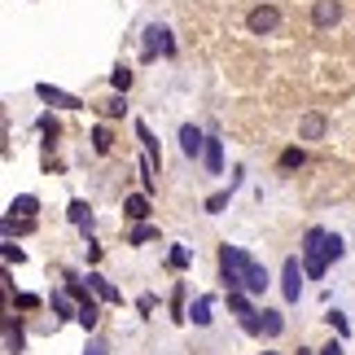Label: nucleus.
<instances>
[{
  "label": "nucleus",
  "mask_w": 355,
  "mask_h": 355,
  "mask_svg": "<svg viewBox=\"0 0 355 355\" xmlns=\"http://www.w3.org/2000/svg\"><path fill=\"white\" fill-rule=\"evenodd\" d=\"M110 84H114L119 92H128V88H132V71H128V66H119V71H110Z\"/></svg>",
  "instance_id": "393cba45"
},
{
  "label": "nucleus",
  "mask_w": 355,
  "mask_h": 355,
  "mask_svg": "<svg viewBox=\"0 0 355 355\" xmlns=\"http://www.w3.org/2000/svg\"><path fill=\"white\" fill-rule=\"evenodd\" d=\"M211 307H215V298H211V294H202L198 303L189 307V320H193V324H211Z\"/></svg>",
  "instance_id": "f8f14e48"
},
{
  "label": "nucleus",
  "mask_w": 355,
  "mask_h": 355,
  "mask_svg": "<svg viewBox=\"0 0 355 355\" xmlns=\"http://www.w3.org/2000/svg\"><path fill=\"white\" fill-rule=\"evenodd\" d=\"M263 355H277V351H263Z\"/></svg>",
  "instance_id": "e433bc0d"
},
{
  "label": "nucleus",
  "mask_w": 355,
  "mask_h": 355,
  "mask_svg": "<svg viewBox=\"0 0 355 355\" xmlns=\"http://www.w3.org/2000/svg\"><path fill=\"white\" fill-rule=\"evenodd\" d=\"M320 355H343V343H324V347H320Z\"/></svg>",
  "instance_id": "f704fd0d"
},
{
  "label": "nucleus",
  "mask_w": 355,
  "mask_h": 355,
  "mask_svg": "<svg viewBox=\"0 0 355 355\" xmlns=\"http://www.w3.org/2000/svg\"><path fill=\"white\" fill-rule=\"evenodd\" d=\"M154 53H162V58H171V53H175L167 26H149V31H145V58H154Z\"/></svg>",
  "instance_id": "20e7f679"
},
{
  "label": "nucleus",
  "mask_w": 355,
  "mask_h": 355,
  "mask_svg": "<svg viewBox=\"0 0 355 355\" xmlns=\"http://www.w3.org/2000/svg\"><path fill=\"white\" fill-rule=\"evenodd\" d=\"M207 167H211V175H220V167H224V149H220V141H207Z\"/></svg>",
  "instance_id": "a211bd4d"
},
{
  "label": "nucleus",
  "mask_w": 355,
  "mask_h": 355,
  "mask_svg": "<svg viewBox=\"0 0 355 355\" xmlns=\"http://www.w3.org/2000/svg\"><path fill=\"white\" fill-rule=\"evenodd\" d=\"M245 26H250L254 35H272L281 26V9L277 5H254L250 13H245Z\"/></svg>",
  "instance_id": "f03ea898"
},
{
  "label": "nucleus",
  "mask_w": 355,
  "mask_h": 355,
  "mask_svg": "<svg viewBox=\"0 0 355 355\" xmlns=\"http://www.w3.org/2000/svg\"><path fill=\"white\" fill-rule=\"evenodd\" d=\"M259 324H263V334H268V338H277V334L285 329V320H281V311H263V316H259Z\"/></svg>",
  "instance_id": "f3484780"
},
{
  "label": "nucleus",
  "mask_w": 355,
  "mask_h": 355,
  "mask_svg": "<svg viewBox=\"0 0 355 355\" xmlns=\"http://www.w3.org/2000/svg\"><path fill=\"white\" fill-rule=\"evenodd\" d=\"M9 211H13V215H22V220H35V211H40V198L22 193V198H13V202H9Z\"/></svg>",
  "instance_id": "9b49d317"
},
{
  "label": "nucleus",
  "mask_w": 355,
  "mask_h": 355,
  "mask_svg": "<svg viewBox=\"0 0 355 355\" xmlns=\"http://www.w3.org/2000/svg\"><path fill=\"white\" fill-rule=\"evenodd\" d=\"M298 355H311V351H298Z\"/></svg>",
  "instance_id": "c9c22d12"
},
{
  "label": "nucleus",
  "mask_w": 355,
  "mask_h": 355,
  "mask_svg": "<svg viewBox=\"0 0 355 355\" xmlns=\"http://www.w3.org/2000/svg\"><path fill=\"white\" fill-rule=\"evenodd\" d=\"M324 250H329V259H343L347 245H343V237H338V233H324Z\"/></svg>",
  "instance_id": "b1692460"
},
{
  "label": "nucleus",
  "mask_w": 355,
  "mask_h": 355,
  "mask_svg": "<svg viewBox=\"0 0 355 355\" xmlns=\"http://www.w3.org/2000/svg\"><path fill=\"white\" fill-rule=\"evenodd\" d=\"M303 272L307 268H298V259H285V277H281V290L290 303H298V294H303Z\"/></svg>",
  "instance_id": "39448f33"
},
{
  "label": "nucleus",
  "mask_w": 355,
  "mask_h": 355,
  "mask_svg": "<svg viewBox=\"0 0 355 355\" xmlns=\"http://www.w3.org/2000/svg\"><path fill=\"white\" fill-rule=\"evenodd\" d=\"M13 233H31V220H18V215H5V237Z\"/></svg>",
  "instance_id": "5701e85b"
},
{
  "label": "nucleus",
  "mask_w": 355,
  "mask_h": 355,
  "mask_svg": "<svg viewBox=\"0 0 355 355\" xmlns=\"http://www.w3.org/2000/svg\"><path fill=\"white\" fill-rule=\"evenodd\" d=\"M40 132H49V136H58V119H53V114H44V119H40Z\"/></svg>",
  "instance_id": "473e14b6"
},
{
  "label": "nucleus",
  "mask_w": 355,
  "mask_h": 355,
  "mask_svg": "<svg viewBox=\"0 0 355 355\" xmlns=\"http://www.w3.org/2000/svg\"><path fill=\"white\" fill-rule=\"evenodd\" d=\"M338 22H343V0H316V5H311V26L329 31Z\"/></svg>",
  "instance_id": "7ed1b4c3"
},
{
  "label": "nucleus",
  "mask_w": 355,
  "mask_h": 355,
  "mask_svg": "<svg viewBox=\"0 0 355 355\" xmlns=\"http://www.w3.org/2000/svg\"><path fill=\"white\" fill-rule=\"evenodd\" d=\"M123 110H128V101H123V97H110V101L101 105V114H105V119H119Z\"/></svg>",
  "instance_id": "bb28decb"
},
{
  "label": "nucleus",
  "mask_w": 355,
  "mask_h": 355,
  "mask_svg": "<svg viewBox=\"0 0 355 355\" xmlns=\"http://www.w3.org/2000/svg\"><path fill=\"white\" fill-rule=\"evenodd\" d=\"M22 259H26V254L18 250V245H13V241H5V263H22Z\"/></svg>",
  "instance_id": "c756f323"
},
{
  "label": "nucleus",
  "mask_w": 355,
  "mask_h": 355,
  "mask_svg": "<svg viewBox=\"0 0 355 355\" xmlns=\"http://www.w3.org/2000/svg\"><path fill=\"white\" fill-rule=\"evenodd\" d=\"M228 307H233L237 316H250V311H254V307H250V298H245L241 290H228Z\"/></svg>",
  "instance_id": "aec40b11"
},
{
  "label": "nucleus",
  "mask_w": 355,
  "mask_h": 355,
  "mask_svg": "<svg viewBox=\"0 0 355 355\" xmlns=\"http://www.w3.org/2000/svg\"><path fill=\"white\" fill-rule=\"evenodd\" d=\"M154 237H158L154 224H136L132 233H128V245H145V241H154Z\"/></svg>",
  "instance_id": "dca6fc26"
},
{
  "label": "nucleus",
  "mask_w": 355,
  "mask_h": 355,
  "mask_svg": "<svg viewBox=\"0 0 355 355\" xmlns=\"http://www.w3.org/2000/svg\"><path fill=\"white\" fill-rule=\"evenodd\" d=\"M18 307L31 311V307H40V298H35V294H18Z\"/></svg>",
  "instance_id": "72a5a7b5"
},
{
  "label": "nucleus",
  "mask_w": 355,
  "mask_h": 355,
  "mask_svg": "<svg viewBox=\"0 0 355 355\" xmlns=\"http://www.w3.org/2000/svg\"><path fill=\"white\" fill-rule=\"evenodd\" d=\"M136 136H141V141H145V154H149V158L158 162V141H154V132H149L145 123H136Z\"/></svg>",
  "instance_id": "412c9836"
},
{
  "label": "nucleus",
  "mask_w": 355,
  "mask_h": 355,
  "mask_svg": "<svg viewBox=\"0 0 355 355\" xmlns=\"http://www.w3.org/2000/svg\"><path fill=\"white\" fill-rule=\"evenodd\" d=\"M66 215H71V224H79V228H88L92 224V215H88V202H71V207H66Z\"/></svg>",
  "instance_id": "2eb2a0df"
},
{
  "label": "nucleus",
  "mask_w": 355,
  "mask_h": 355,
  "mask_svg": "<svg viewBox=\"0 0 355 355\" xmlns=\"http://www.w3.org/2000/svg\"><path fill=\"white\" fill-rule=\"evenodd\" d=\"M35 97L40 101H49V105H66V110H79V97H71V92H62V88H53V84H35Z\"/></svg>",
  "instance_id": "423d86ee"
},
{
  "label": "nucleus",
  "mask_w": 355,
  "mask_h": 355,
  "mask_svg": "<svg viewBox=\"0 0 355 355\" xmlns=\"http://www.w3.org/2000/svg\"><path fill=\"white\" fill-rule=\"evenodd\" d=\"M49 303H53V311H58V316H79V307H71V303H75L71 294H53Z\"/></svg>",
  "instance_id": "6ab92c4d"
},
{
  "label": "nucleus",
  "mask_w": 355,
  "mask_h": 355,
  "mask_svg": "<svg viewBox=\"0 0 355 355\" xmlns=\"http://www.w3.org/2000/svg\"><path fill=\"white\" fill-rule=\"evenodd\" d=\"M105 351H110V347H105V343H101V338H92V343L84 347V355H105Z\"/></svg>",
  "instance_id": "2f4dec72"
},
{
  "label": "nucleus",
  "mask_w": 355,
  "mask_h": 355,
  "mask_svg": "<svg viewBox=\"0 0 355 355\" xmlns=\"http://www.w3.org/2000/svg\"><path fill=\"white\" fill-rule=\"evenodd\" d=\"M88 285L97 290V298H105V303H119V290H114V285L101 277V272H92V277H88Z\"/></svg>",
  "instance_id": "ddd939ff"
},
{
  "label": "nucleus",
  "mask_w": 355,
  "mask_h": 355,
  "mask_svg": "<svg viewBox=\"0 0 355 355\" xmlns=\"http://www.w3.org/2000/svg\"><path fill=\"white\" fill-rule=\"evenodd\" d=\"M180 149H184V158H198V154H207V136H202L193 123H184L180 128Z\"/></svg>",
  "instance_id": "0eeeda50"
},
{
  "label": "nucleus",
  "mask_w": 355,
  "mask_h": 355,
  "mask_svg": "<svg viewBox=\"0 0 355 355\" xmlns=\"http://www.w3.org/2000/svg\"><path fill=\"white\" fill-rule=\"evenodd\" d=\"M167 263H171L175 272H180V268H189V250H184V245H175V250L167 254Z\"/></svg>",
  "instance_id": "cd10ccee"
},
{
  "label": "nucleus",
  "mask_w": 355,
  "mask_h": 355,
  "mask_svg": "<svg viewBox=\"0 0 355 355\" xmlns=\"http://www.w3.org/2000/svg\"><path fill=\"white\" fill-rule=\"evenodd\" d=\"M303 268L307 277H324V268H329V250H324V228H307L303 237Z\"/></svg>",
  "instance_id": "f257e3e1"
},
{
  "label": "nucleus",
  "mask_w": 355,
  "mask_h": 355,
  "mask_svg": "<svg viewBox=\"0 0 355 355\" xmlns=\"http://www.w3.org/2000/svg\"><path fill=\"white\" fill-rule=\"evenodd\" d=\"M26 347V334H22V324L18 320H5V351L9 355H18Z\"/></svg>",
  "instance_id": "1a4fd4ad"
},
{
  "label": "nucleus",
  "mask_w": 355,
  "mask_h": 355,
  "mask_svg": "<svg viewBox=\"0 0 355 355\" xmlns=\"http://www.w3.org/2000/svg\"><path fill=\"white\" fill-rule=\"evenodd\" d=\"M303 162H307V154H303V149H285V154H281V167H285V171L303 167Z\"/></svg>",
  "instance_id": "4be33fe9"
},
{
  "label": "nucleus",
  "mask_w": 355,
  "mask_h": 355,
  "mask_svg": "<svg viewBox=\"0 0 355 355\" xmlns=\"http://www.w3.org/2000/svg\"><path fill=\"white\" fill-rule=\"evenodd\" d=\"M298 136H303V141H320V136H324V114H303Z\"/></svg>",
  "instance_id": "9d476101"
},
{
  "label": "nucleus",
  "mask_w": 355,
  "mask_h": 355,
  "mask_svg": "<svg viewBox=\"0 0 355 355\" xmlns=\"http://www.w3.org/2000/svg\"><path fill=\"white\" fill-rule=\"evenodd\" d=\"M84 329H97V320H101V311H97V298H88V303H79V316H75Z\"/></svg>",
  "instance_id": "4468645a"
},
{
  "label": "nucleus",
  "mask_w": 355,
  "mask_h": 355,
  "mask_svg": "<svg viewBox=\"0 0 355 355\" xmlns=\"http://www.w3.org/2000/svg\"><path fill=\"white\" fill-rule=\"evenodd\" d=\"M110 132H105V128H97V132H92V149H97V154H110Z\"/></svg>",
  "instance_id": "a878e982"
},
{
  "label": "nucleus",
  "mask_w": 355,
  "mask_h": 355,
  "mask_svg": "<svg viewBox=\"0 0 355 355\" xmlns=\"http://www.w3.org/2000/svg\"><path fill=\"white\" fill-rule=\"evenodd\" d=\"M228 207V193H215V198H207V211L215 215V211H224Z\"/></svg>",
  "instance_id": "7c9ffc66"
},
{
  "label": "nucleus",
  "mask_w": 355,
  "mask_h": 355,
  "mask_svg": "<svg viewBox=\"0 0 355 355\" xmlns=\"http://www.w3.org/2000/svg\"><path fill=\"white\" fill-rule=\"evenodd\" d=\"M123 215L136 224H145L149 220V193H132V198H123Z\"/></svg>",
  "instance_id": "6e6552de"
},
{
  "label": "nucleus",
  "mask_w": 355,
  "mask_h": 355,
  "mask_svg": "<svg viewBox=\"0 0 355 355\" xmlns=\"http://www.w3.org/2000/svg\"><path fill=\"white\" fill-rule=\"evenodd\" d=\"M324 320H329V324H334V329L343 334V338L351 334V324H347V316H343V311H338V307H334V311H329V316H324Z\"/></svg>",
  "instance_id": "c85d7f7f"
}]
</instances>
